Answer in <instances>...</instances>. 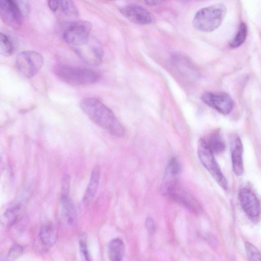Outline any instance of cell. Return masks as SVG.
<instances>
[{"instance_id":"obj_21","label":"cell","mask_w":261,"mask_h":261,"mask_svg":"<svg viewBox=\"0 0 261 261\" xmlns=\"http://www.w3.org/2000/svg\"><path fill=\"white\" fill-rule=\"evenodd\" d=\"M59 9L68 16L76 17L79 15L77 9L72 0H59Z\"/></svg>"},{"instance_id":"obj_12","label":"cell","mask_w":261,"mask_h":261,"mask_svg":"<svg viewBox=\"0 0 261 261\" xmlns=\"http://www.w3.org/2000/svg\"><path fill=\"white\" fill-rule=\"evenodd\" d=\"M80 48H77L76 51L79 57L87 64L97 66L99 65L102 61L103 52L101 48L97 44H90L86 46L82 45Z\"/></svg>"},{"instance_id":"obj_26","label":"cell","mask_w":261,"mask_h":261,"mask_svg":"<svg viewBox=\"0 0 261 261\" xmlns=\"http://www.w3.org/2000/svg\"><path fill=\"white\" fill-rule=\"evenodd\" d=\"M70 177L65 174L62 179L61 198L69 197Z\"/></svg>"},{"instance_id":"obj_25","label":"cell","mask_w":261,"mask_h":261,"mask_svg":"<svg viewBox=\"0 0 261 261\" xmlns=\"http://www.w3.org/2000/svg\"><path fill=\"white\" fill-rule=\"evenodd\" d=\"M80 250L81 254L86 260H90V256L88 252L87 245V236L83 233L79 240Z\"/></svg>"},{"instance_id":"obj_8","label":"cell","mask_w":261,"mask_h":261,"mask_svg":"<svg viewBox=\"0 0 261 261\" xmlns=\"http://www.w3.org/2000/svg\"><path fill=\"white\" fill-rule=\"evenodd\" d=\"M182 170L181 165L175 158H171L165 169L161 185L163 195L169 196L177 185V177Z\"/></svg>"},{"instance_id":"obj_1","label":"cell","mask_w":261,"mask_h":261,"mask_svg":"<svg viewBox=\"0 0 261 261\" xmlns=\"http://www.w3.org/2000/svg\"><path fill=\"white\" fill-rule=\"evenodd\" d=\"M80 107L92 121L111 135L118 137L124 136V127L113 112L98 99L85 98L81 102Z\"/></svg>"},{"instance_id":"obj_27","label":"cell","mask_w":261,"mask_h":261,"mask_svg":"<svg viewBox=\"0 0 261 261\" xmlns=\"http://www.w3.org/2000/svg\"><path fill=\"white\" fill-rule=\"evenodd\" d=\"M22 252V246L18 244L14 245L10 248L8 252V258L10 260L15 259L20 256Z\"/></svg>"},{"instance_id":"obj_14","label":"cell","mask_w":261,"mask_h":261,"mask_svg":"<svg viewBox=\"0 0 261 261\" xmlns=\"http://www.w3.org/2000/svg\"><path fill=\"white\" fill-rule=\"evenodd\" d=\"M169 196L194 213L201 211V207L196 200L184 190L179 188L177 185Z\"/></svg>"},{"instance_id":"obj_31","label":"cell","mask_w":261,"mask_h":261,"mask_svg":"<svg viewBox=\"0 0 261 261\" xmlns=\"http://www.w3.org/2000/svg\"><path fill=\"white\" fill-rule=\"evenodd\" d=\"M110 1H111V0H110Z\"/></svg>"},{"instance_id":"obj_6","label":"cell","mask_w":261,"mask_h":261,"mask_svg":"<svg viewBox=\"0 0 261 261\" xmlns=\"http://www.w3.org/2000/svg\"><path fill=\"white\" fill-rule=\"evenodd\" d=\"M43 64V58L38 52L32 50L19 53L16 60L17 69L23 76L30 78L35 75Z\"/></svg>"},{"instance_id":"obj_10","label":"cell","mask_w":261,"mask_h":261,"mask_svg":"<svg viewBox=\"0 0 261 261\" xmlns=\"http://www.w3.org/2000/svg\"><path fill=\"white\" fill-rule=\"evenodd\" d=\"M120 13L128 20L140 25L151 23L153 17L151 13L142 6L135 4L125 6L120 9Z\"/></svg>"},{"instance_id":"obj_19","label":"cell","mask_w":261,"mask_h":261,"mask_svg":"<svg viewBox=\"0 0 261 261\" xmlns=\"http://www.w3.org/2000/svg\"><path fill=\"white\" fill-rule=\"evenodd\" d=\"M205 141L213 153H220L225 149V143L218 133L212 134Z\"/></svg>"},{"instance_id":"obj_20","label":"cell","mask_w":261,"mask_h":261,"mask_svg":"<svg viewBox=\"0 0 261 261\" xmlns=\"http://www.w3.org/2000/svg\"><path fill=\"white\" fill-rule=\"evenodd\" d=\"M248 29L245 23H241L239 27L236 35L230 42L229 46L236 48L241 46L245 41L247 35Z\"/></svg>"},{"instance_id":"obj_11","label":"cell","mask_w":261,"mask_h":261,"mask_svg":"<svg viewBox=\"0 0 261 261\" xmlns=\"http://www.w3.org/2000/svg\"><path fill=\"white\" fill-rule=\"evenodd\" d=\"M239 198L243 210L248 216L253 219L259 217L260 202L251 190L246 188L241 189L239 193Z\"/></svg>"},{"instance_id":"obj_28","label":"cell","mask_w":261,"mask_h":261,"mask_svg":"<svg viewBox=\"0 0 261 261\" xmlns=\"http://www.w3.org/2000/svg\"><path fill=\"white\" fill-rule=\"evenodd\" d=\"M145 226L148 231L153 234L155 230V225L153 220L150 217H148L145 220Z\"/></svg>"},{"instance_id":"obj_23","label":"cell","mask_w":261,"mask_h":261,"mask_svg":"<svg viewBox=\"0 0 261 261\" xmlns=\"http://www.w3.org/2000/svg\"><path fill=\"white\" fill-rule=\"evenodd\" d=\"M13 53V46L9 37L0 32V55L9 56Z\"/></svg>"},{"instance_id":"obj_5","label":"cell","mask_w":261,"mask_h":261,"mask_svg":"<svg viewBox=\"0 0 261 261\" xmlns=\"http://www.w3.org/2000/svg\"><path fill=\"white\" fill-rule=\"evenodd\" d=\"M92 24L85 20H77L69 22L63 32V37L68 44L79 46L89 41Z\"/></svg>"},{"instance_id":"obj_29","label":"cell","mask_w":261,"mask_h":261,"mask_svg":"<svg viewBox=\"0 0 261 261\" xmlns=\"http://www.w3.org/2000/svg\"><path fill=\"white\" fill-rule=\"evenodd\" d=\"M59 2V0H47L48 7L53 12L58 10Z\"/></svg>"},{"instance_id":"obj_7","label":"cell","mask_w":261,"mask_h":261,"mask_svg":"<svg viewBox=\"0 0 261 261\" xmlns=\"http://www.w3.org/2000/svg\"><path fill=\"white\" fill-rule=\"evenodd\" d=\"M0 18L12 29L16 30L20 28L23 16L15 0H0Z\"/></svg>"},{"instance_id":"obj_13","label":"cell","mask_w":261,"mask_h":261,"mask_svg":"<svg viewBox=\"0 0 261 261\" xmlns=\"http://www.w3.org/2000/svg\"><path fill=\"white\" fill-rule=\"evenodd\" d=\"M232 169L234 174L241 176L244 173L243 147L241 140L236 135H232L230 141Z\"/></svg>"},{"instance_id":"obj_2","label":"cell","mask_w":261,"mask_h":261,"mask_svg":"<svg viewBox=\"0 0 261 261\" xmlns=\"http://www.w3.org/2000/svg\"><path fill=\"white\" fill-rule=\"evenodd\" d=\"M226 12V7L222 3L202 8L195 13L193 18V25L196 30L201 32H213L221 25Z\"/></svg>"},{"instance_id":"obj_18","label":"cell","mask_w":261,"mask_h":261,"mask_svg":"<svg viewBox=\"0 0 261 261\" xmlns=\"http://www.w3.org/2000/svg\"><path fill=\"white\" fill-rule=\"evenodd\" d=\"M39 236L42 243L45 246L53 245L57 239V230L51 224H45L40 229Z\"/></svg>"},{"instance_id":"obj_22","label":"cell","mask_w":261,"mask_h":261,"mask_svg":"<svg viewBox=\"0 0 261 261\" xmlns=\"http://www.w3.org/2000/svg\"><path fill=\"white\" fill-rule=\"evenodd\" d=\"M21 210V204H16L8 208L4 213L3 217L8 225L15 223L18 219Z\"/></svg>"},{"instance_id":"obj_3","label":"cell","mask_w":261,"mask_h":261,"mask_svg":"<svg viewBox=\"0 0 261 261\" xmlns=\"http://www.w3.org/2000/svg\"><path fill=\"white\" fill-rule=\"evenodd\" d=\"M55 74L61 81L72 86H85L96 83L99 74L86 68L59 65L55 67Z\"/></svg>"},{"instance_id":"obj_4","label":"cell","mask_w":261,"mask_h":261,"mask_svg":"<svg viewBox=\"0 0 261 261\" xmlns=\"http://www.w3.org/2000/svg\"><path fill=\"white\" fill-rule=\"evenodd\" d=\"M197 152L199 159L206 169L210 172L218 184L224 190H227L228 185L220 166L214 156V153L208 146L205 139H200L198 143Z\"/></svg>"},{"instance_id":"obj_17","label":"cell","mask_w":261,"mask_h":261,"mask_svg":"<svg viewBox=\"0 0 261 261\" xmlns=\"http://www.w3.org/2000/svg\"><path fill=\"white\" fill-rule=\"evenodd\" d=\"M124 251L125 246L120 239H115L110 242L108 246V255L111 260H122Z\"/></svg>"},{"instance_id":"obj_15","label":"cell","mask_w":261,"mask_h":261,"mask_svg":"<svg viewBox=\"0 0 261 261\" xmlns=\"http://www.w3.org/2000/svg\"><path fill=\"white\" fill-rule=\"evenodd\" d=\"M60 216L67 226L72 225L75 221V211L69 197L61 198Z\"/></svg>"},{"instance_id":"obj_9","label":"cell","mask_w":261,"mask_h":261,"mask_svg":"<svg viewBox=\"0 0 261 261\" xmlns=\"http://www.w3.org/2000/svg\"><path fill=\"white\" fill-rule=\"evenodd\" d=\"M202 101L219 113L226 115L233 109L232 98L226 93H215L207 92L201 96Z\"/></svg>"},{"instance_id":"obj_24","label":"cell","mask_w":261,"mask_h":261,"mask_svg":"<svg viewBox=\"0 0 261 261\" xmlns=\"http://www.w3.org/2000/svg\"><path fill=\"white\" fill-rule=\"evenodd\" d=\"M245 250L247 257L250 260L258 261L260 259V254L257 248L249 242H246Z\"/></svg>"},{"instance_id":"obj_30","label":"cell","mask_w":261,"mask_h":261,"mask_svg":"<svg viewBox=\"0 0 261 261\" xmlns=\"http://www.w3.org/2000/svg\"><path fill=\"white\" fill-rule=\"evenodd\" d=\"M165 0H144L146 4L150 6H156L162 3Z\"/></svg>"},{"instance_id":"obj_16","label":"cell","mask_w":261,"mask_h":261,"mask_svg":"<svg viewBox=\"0 0 261 261\" xmlns=\"http://www.w3.org/2000/svg\"><path fill=\"white\" fill-rule=\"evenodd\" d=\"M100 176V168L96 165L93 168L90 181L84 196V200L89 202L94 197L99 184Z\"/></svg>"}]
</instances>
